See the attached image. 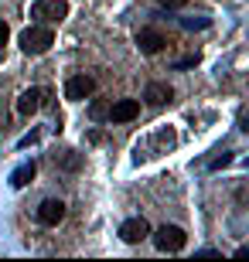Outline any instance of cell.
I'll return each mask as SVG.
<instances>
[{
    "mask_svg": "<svg viewBox=\"0 0 249 262\" xmlns=\"http://www.w3.org/2000/svg\"><path fill=\"white\" fill-rule=\"evenodd\" d=\"M154 245H157L161 252H181L184 245H188V235H184V228H178V225H161V228L154 232Z\"/></svg>",
    "mask_w": 249,
    "mask_h": 262,
    "instance_id": "3",
    "label": "cell"
},
{
    "mask_svg": "<svg viewBox=\"0 0 249 262\" xmlns=\"http://www.w3.org/2000/svg\"><path fill=\"white\" fill-rule=\"evenodd\" d=\"M144 99L150 102V106H167L174 99V89L167 85V82H150V85L144 89Z\"/></svg>",
    "mask_w": 249,
    "mask_h": 262,
    "instance_id": "10",
    "label": "cell"
},
{
    "mask_svg": "<svg viewBox=\"0 0 249 262\" xmlns=\"http://www.w3.org/2000/svg\"><path fill=\"white\" fill-rule=\"evenodd\" d=\"M7 38H10V28H7V24H4V20H0V48L7 45Z\"/></svg>",
    "mask_w": 249,
    "mask_h": 262,
    "instance_id": "16",
    "label": "cell"
},
{
    "mask_svg": "<svg viewBox=\"0 0 249 262\" xmlns=\"http://www.w3.org/2000/svg\"><path fill=\"white\" fill-rule=\"evenodd\" d=\"M34 160H28V164H21L14 174H10V187H24V184H31V177H34Z\"/></svg>",
    "mask_w": 249,
    "mask_h": 262,
    "instance_id": "11",
    "label": "cell"
},
{
    "mask_svg": "<svg viewBox=\"0 0 249 262\" xmlns=\"http://www.w3.org/2000/svg\"><path fill=\"white\" fill-rule=\"evenodd\" d=\"M51 160H55V167H65V170H79V164H82V157H79L75 150H62V154H55Z\"/></svg>",
    "mask_w": 249,
    "mask_h": 262,
    "instance_id": "12",
    "label": "cell"
},
{
    "mask_svg": "<svg viewBox=\"0 0 249 262\" xmlns=\"http://www.w3.org/2000/svg\"><path fill=\"white\" fill-rule=\"evenodd\" d=\"M147 235H150V225H147V218H126V222L120 225V238H123L126 245L144 242Z\"/></svg>",
    "mask_w": 249,
    "mask_h": 262,
    "instance_id": "6",
    "label": "cell"
},
{
    "mask_svg": "<svg viewBox=\"0 0 249 262\" xmlns=\"http://www.w3.org/2000/svg\"><path fill=\"white\" fill-rule=\"evenodd\" d=\"M181 24H184V28H205L208 20H205V17H184Z\"/></svg>",
    "mask_w": 249,
    "mask_h": 262,
    "instance_id": "15",
    "label": "cell"
},
{
    "mask_svg": "<svg viewBox=\"0 0 249 262\" xmlns=\"http://www.w3.org/2000/svg\"><path fill=\"white\" fill-rule=\"evenodd\" d=\"M38 222L41 225H48V228H55L58 222H62V218H65V204L58 201V198H48V201H41L38 204Z\"/></svg>",
    "mask_w": 249,
    "mask_h": 262,
    "instance_id": "8",
    "label": "cell"
},
{
    "mask_svg": "<svg viewBox=\"0 0 249 262\" xmlns=\"http://www.w3.org/2000/svg\"><path fill=\"white\" fill-rule=\"evenodd\" d=\"M164 45H167V38H164L161 31H154V28H144L140 34H137V48L144 51V55H161Z\"/></svg>",
    "mask_w": 249,
    "mask_h": 262,
    "instance_id": "9",
    "label": "cell"
},
{
    "mask_svg": "<svg viewBox=\"0 0 249 262\" xmlns=\"http://www.w3.org/2000/svg\"><path fill=\"white\" fill-rule=\"evenodd\" d=\"M137 116H140V102H137V99H120V102H113L109 113H106L109 123H130V119H137Z\"/></svg>",
    "mask_w": 249,
    "mask_h": 262,
    "instance_id": "7",
    "label": "cell"
},
{
    "mask_svg": "<svg viewBox=\"0 0 249 262\" xmlns=\"http://www.w3.org/2000/svg\"><path fill=\"white\" fill-rule=\"evenodd\" d=\"M106 113H109L106 102H92V106H89V116H92V119H106Z\"/></svg>",
    "mask_w": 249,
    "mask_h": 262,
    "instance_id": "13",
    "label": "cell"
},
{
    "mask_svg": "<svg viewBox=\"0 0 249 262\" xmlns=\"http://www.w3.org/2000/svg\"><path fill=\"white\" fill-rule=\"evenodd\" d=\"M92 92H96V78L92 75H72L65 82V99H72V102H82Z\"/></svg>",
    "mask_w": 249,
    "mask_h": 262,
    "instance_id": "5",
    "label": "cell"
},
{
    "mask_svg": "<svg viewBox=\"0 0 249 262\" xmlns=\"http://www.w3.org/2000/svg\"><path fill=\"white\" fill-rule=\"evenodd\" d=\"M51 45H55V34L48 24H34V28L21 31V51L24 55H45Z\"/></svg>",
    "mask_w": 249,
    "mask_h": 262,
    "instance_id": "1",
    "label": "cell"
},
{
    "mask_svg": "<svg viewBox=\"0 0 249 262\" xmlns=\"http://www.w3.org/2000/svg\"><path fill=\"white\" fill-rule=\"evenodd\" d=\"M48 89H28V92H21L17 96V113L21 116H34L38 109H45L48 106Z\"/></svg>",
    "mask_w": 249,
    "mask_h": 262,
    "instance_id": "4",
    "label": "cell"
},
{
    "mask_svg": "<svg viewBox=\"0 0 249 262\" xmlns=\"http://www.w3.org/2000/svg\"><path fill=\"white\" fill-rule=\"evenodd\" d=\"M157 4H161V7H167V10H181L188 0H157Z\"/></svg>",
    "mask_w": 249,
    "mask_h": 262,
    "instance_id": "14",
    "label": "cell"
},
{
    "mask_svg": "<svg viewBox=\"0 0 249 262\" xmlns=\"http://www.w3.org/2000/svg\"><path fill=\"white\" fill-rule=\"evenodd\" d=\"M31 17L38 24H58L68 17V0H34L31 4Z\"/></svg>",
    "mask_w": 249,
    "mask_h": 262,
    "instance_id": "2",
    "label": "cell"
}]
</instances>
